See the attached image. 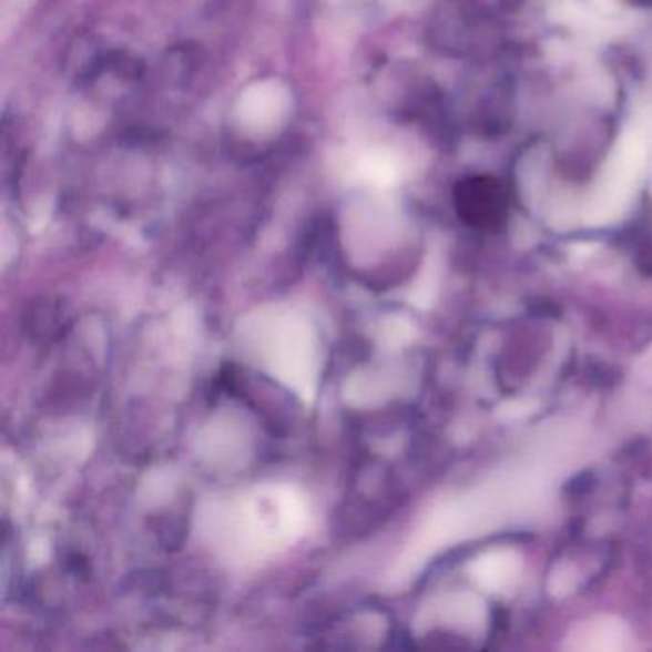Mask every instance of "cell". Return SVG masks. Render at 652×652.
I'll use <instances>...</instances> for the list:
<instances>
[{"mask_svg":"<svg viewBox=\"0 0 652 652\" xmlns=\"http://www.w3.org/2000/svg\"><path fill=\"white\" fill-rule=\"evenodd\" d=\"M507 192L490 176H471L456 187V208L472 228H500L507 216Z\"/></svg>","mask_w":652,"mask_h":652,"instance_id":"6da1fadb","label":"cell"}]
</instances>
